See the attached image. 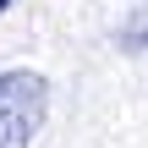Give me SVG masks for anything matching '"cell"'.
Here are the masks:
<instances>
[{
	"label": "cell",
	"mask_w": 148,
	"mask_h": 148,
	"mask_svg": "<svg viewBox=\"0 0 148 148\" xmlns=\"http://www.w3.org/2000/svg\"><path fill=\"white\" fill-rule=\"evenodd\" d=\"M49 82L38 71H0V148H27L44 126Z\"/></svg>",
	"instance_id": "cell-1"
},
{
	"label": "cell",
	"mask_w": 148,
	"mask_h": 148,
	"mask_svg": "<svg viewBox=\"0 0 148 148\" xmlns=\"http://www.w3.org/2000/svg\"><path fill=\"white\" fill-rule=\"evenodd\" d=\"M5 5H11V0H0V11H5Z\"/></svg>",
	"instance_id": "cell-2"
}]
</instances>
